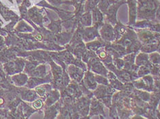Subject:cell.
Returning <instances> with one entry per match:
<instances>
[{
    "mask_svg": "<svg viewBox=\"0 0 160 119\" xmlns=\"http://www.w3.org/2000/svg\"><path fill=\"white\" fill-rule=\"evenodd\" d=\"M2 102H3V101L2 99H0V103H2Z\"/></svg>",
    "mask_w": 160,
    "mask_h": 119,
    "instance_id": "obj_3",
    "label": "cell"
},
{
    "mask_svg": "<svg viewBox=\"0 0 160 119\" xmlns=\"http://www.w3.org/2000/svg\"><path fill=\"white\" fill-rule=\"evenodd\" d=\"M42 103L41 101L38 100V101H36V102H34V106L35 108H40L42 106Z\"/></svg>",
    "mask_w": 160,
    "mask_h": 119,
    "instance_id": "obj_1",
    "label": "cell"
},
{
    "mask_svg": "<svg viewBox=\"0 0 160 119\" xmlns=\"http://www.w3.org/2000/svg\"><path fill=\"white\" fill-rule=\"evenodd\" d=\"M2 80V76L1 75V73H0V81Z\"/></svg>",
    "mask_w": 160,
    "mask_h": 119,
    "instance_id": "obj_2",
    "label": "cell"
}]
</instances>
